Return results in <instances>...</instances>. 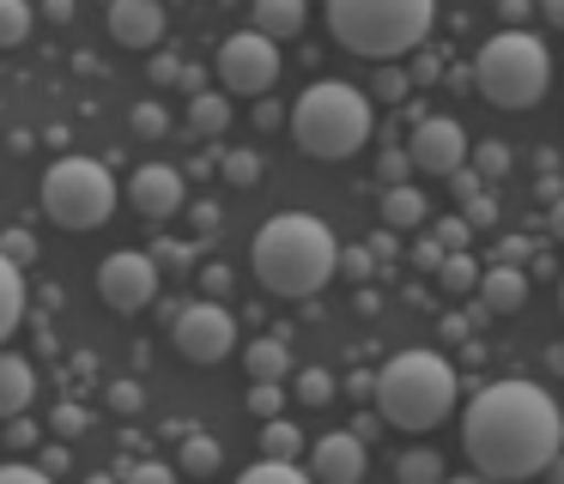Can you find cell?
I'll use <instances>...</instances> for the list:
<instances>
[{
    "label": "cell",
    "instance_id": "32",
    "mask_svg": "<svg viewBox=\"0 0 564 484\" xmlns=\"http://www.w3.org/2000/svg\"><path fill=\"white\" fill-rule=\"evenodd\" d=\"M86 424H91V411H86V406H74V399L50 411V436H55V442H74V436L86 430Z\"/></svg>",
    "mask_w": 564,
    "mask_h": 484
},
{
    "label": "cell",
    "instance_id": "1",
    "mask_svg": "<svg viewBox=\"0 0 564 484\" xmlns=\"http://www.w3.org/2000/svg\"><path fill=\"white\" fill-rule=\"evenodd\" d=\"M462 448L474 472L498 484H522L558 460L564 411L540 382H491L462 411Z\"/></svg>",
    "mask_w": 564,
    "mask_h": 484
},
{
    "label": "cell",
    "instance_id": "2",
    "mask_svg": "<svg viewBox=\"0 0 564 484\" xmlns=\"http://www.w3.org/2000/svg\"><path fill=\"white\" fill-rule=\"evenodd\" d=\"M249 266H256L261 290L273 297H316L334 273H340V242L316 212H280L256 230L249 242Z\"/></svg>",
    "mask_w": 564,
    "mask_h": 484
},
{
    "label": "cell",
    "instance_id": "48",
    "mask_svg": "<svg viewBox=\"0 0 564 484\" xmlns=\"http://www.w3.org/2000/svg\"><path fill=\"white\" fill-rule=\"evenodd\" d=\"M200 290H213V302H219L225 290H231V273H225V266H207V273H200Z\"/></svg>",
    "mask_w": 564,
    "mask_h": 484
},
{
    "label": "cell",
    "instance_id": "54",
    "mask_svg": "<svg viewBox=\"0 0 564 484\" xmlns=\"http://www.w3.org/2000/svg\"><path fill=\"white\" fill-rule=\"evenodd\" d=\"M498 12H503V19H522V12H528V0H498Z\"/></svg>",
    "mask_w": 564,
    "mask_h": 484
},
{
    "label": "cell",
    "instance_id": "14",
    "mask_svg": "<svg viewBox=\"0 0 564 484\" xmlns=\"http://www.w3.org/2000/svg\"><path fill=\"white\" fill-rule=\"evenodd\" d=\"M110 36L122 48H159L164 0H110Z\"/></svg>",
    "mask_w": 564,
    "mask_h": 484
},
{
    "label": "cell",
    "instance_id": "39",
    "mask_svg": "<svg viewBox=\"0 0 564 484\" xmlns=\"http://www.w3.org/2000/svg\"><path fill=\"white\" fill-rule=\"evenodd\" d=\"M0 484H55V479L37 460H7V466H0Z\"/></svg>",
    "mask_w": 564,
    "mask_h": 484
},
{
    "label": "cell",
    "instance_id": "20",
    "mask_svg": "<svg viewBox=\"0 0 564 484\" xmlns=\"http://www.w3.org/2000/svg\"><path fill=\"white\" fill-rule=\"evenodd\" d=\"M176 466H183L188 479H213V472L225 466L219 436H207V430H183V448H176Z\"/></svg>",
    "mask_w": 564,
    "mask_h": 484
},
{
    "label": "cell",
    "instance_id": "28",
    "mask_svg": "<svg viewBox=\"0 0 564 484\" xmlns=\"http://www.w3.org/2000/svg\"><path fill=\"white\" fill-rule=\"evenodd\" d=\"M31 36V0H0V48H19Z\"/></svg>",
    "mask_w": 564,
    "mask_h": 484
},
{
    "label": "cell",
    "instance_id": "52",
    "mask_svg": "<svg viewBox=\"0 0 564 484\" xmlns=\"http://www.w3.org/2000/svg\"><path fill=\"white\" fill-rule=\"evenodd\" d=\"M540 12H546V24H558V31H564V0H540Z\"/></svg>",
    "mask_w": 564,
    "mask_h": 484
},
{
    "label": "cell",
    "instance_id": "46",
    "mask_svg": "<svg viewBox=\"0 0 564 484\" xmlns=\"http://www.w3.org/2000/svg\"><path fill=\"white\" fill-rule=\"evenodd\" d=\"M413 79H419V85L443 79V55H431V48H419V55H413Z\"/></svg>",
    "mask_w": 564,
    "mask_h": 484
},
{
    "label": "cell",
    "instance_id": "24",
    "mask_svg": "<svg viewBox=\"0 0 564 484\" xmlns=\"http://www.w3.org/2000/svg\"><path fill=\"white\" fill-rule=\"evenodd\" d=\"M304 454V430L292 418H268L261 424V460H297Z\"/></svg>",
    "mask_w": 564,
    "mask_h": 484
},
{
    "label": "cell",
    "instance_id": "3",
    "mask_svg": "<svg viewBox=\"0 0 564 484\" xmlns=\"http://www.w3.org/2000/svg\"><path fill=\"white\" fill-rule=\"evenodd\" d=\"M377 128V109H370V91L346 79H316L304 97L292 103V140L304 157H322V164H340Z\"/></svg>",
    "mask_w": 564,
    "mask_h": 484
},
{
    "label": "cell",
    "instance_id": "42",
    "mask_svg": "<svg viewBox=\"0 0 564 484\" xmlns=\"http://www.w3.org/2000/svg\"><path fill=\"white\" fill-rule=\"evenodd\" d=\"M140 399H147V394H140V382H116L110 387V411H122V418H134Z\"/></svg>",
    "mask_w": 564,
    "mask_h": 484
},
{
    "label": "cell",
    "instance_id": "33",
    "mask_svg": "<svg viewBox=\"0 0 564 484\" xmlns=\"http://www.w3.org/2000/svg\"><path fill=\"white\" fill-rule=\"evenodd\" d=\"M467 164H474L479 176H503V169H510V145H503V140H479Z\"/></svg>",
    "mask_w": 564,
    "mask_h": 484
},
{
    "label": "cell",
    "instance_id": "44",
    "mask_svg": "<svg viewBox=\"0 0 564 484\" xmlns=\"http://www.w3.org/2000/svg\"><path fill=\"white\" fill-rule=\"evenodd\" d=\"M370 266H377V254H370V249H340V273L346 278H370Z\"/></svg>",
    "mask_w": 564,
    "mask_h": 484
},
{
    "label": "cell",
    "instance_id": "45",
    "mask_svg": "<svg viewBox=\"0 0 564 484\" xmlns=\"http://www.w3.org/2000/svg\"><path fill=\"white\" fill-rule=\"evenodd\" d=\"M37 466L50 472V479H62V472L74 466V454H67V442H50V448H43V454H37Z\"/></svg>",
    "mask_w": 564,
    "mask_h": 484
},
{
    "label": "cell",
    "instance_id": "10",
    "mask_svg": "<svg viewBox=\"0 0 564 484\" xmlns=\"http://www.w3.org/2000/svg\"><path fill=\"white\" fill-rule=\"evenodd\" d=\"M98 297L110 302L116 315H140L159 302V261L140 249H122L98 266Z\"/></svg>",
    "mask_w": 564,
    "mask_h": 484
},
{
    "label": "cell",
    "instance_id": "55",
    "mask_svg": "<svg viewBox=\"0 0 564 484\" xmlns=\"http://www.w3.org/2000/svg\"><path fill=\"white\" fill-rule=\"evenodd\" d=\"M443 484H498V479H486V472H467V479H443Z\"/></svg>",
    "mask_w": 564,
    "mask_h": 484
},
{
    "label": "cell",
    "instance_id": "31",
    "mask_svg": "<svg viewBox=\"0 0 564 484\" xmlns=\"http://www.w3.org/2000/svg\"><path fill=\"white\" fill-rule=\"evenodd\" d=\"M128 128H134L140 140H159V133L171 128V116H164V103H159V97H140V103H134V116H128Z\"/></svg>",
    "mask_w": 564,
    "mask_h": 484
},
{
    "label": "cell",
    "instance_id": "15",
    "mask_svg": "<svg viewBox=\"0 0 564 484\" xmlns=\"http://www.w3.org/2000/svg\"><path fill=\"white\" fill-rule=\"evenodd\" d=\"M479 302H486L491 315H516L528 302V273L522 266H491V273H479Z\"/></svg>",
    "mask_w": 564,
    "mask_h": 484
},
{
    "label": "cell",
    "instance_id": "59",
    "mask_svg": "<svg viewBox=\"0 0 564 484\" xmlns=\"http://www.w3.org/2000/svg\"><path fill=\"white\" fill-rule=\"evenodd\" d=\"M491 7H498V0H491Z\"/></svg>",
    "mask_w": 564,
    "mask_h": 484
},
{
    "label": "cell",
    "instance_id": "19",
    "mask_svg": "<svg viewBox=\"0 0 564 484\" xmlns=\"http://www.w3.org/2000/svg\"><path fill=\"white\" fill-rule=\"evenodd\" d=\"M425 194L413 188V182H394V188H382V224L389 230H419L425 224Z\"/></svg>",
    "mask_w": 564,
    "mask_h": 484
},
{
    "label": "cell",
    "instance_id": "22",
    "mask_svg": "<svg viewBox=\"0 0 564 484\" xmlns=\"http://www.w3.org/2000/svg\"><path fill=\"white\" fill-rule=\"evenodd\" d=\"M188 128H195L200 140H219V133L231 128V97H219V91L188 97Z\"/></svg>",
    "mask_w": 564,
    "mask_h": 484
},
{
    "label": "cell",
    "instance_id": "13",
    "mask_svg": "<svg viewBox=\"0 0 564 484\" xmlns=\"http://www.w3.org/2000/svg\"><path fill=\"white\" fill-rule=\"evenodd\" d=\"M365 466H370V454L358 430H328L310 448V479L316 484H365Z\"/></svg>",
    "mask_w": 564,
    "mask_h": 484
},
{
    "label": "cell",
    "instance_id": "36",
    "mask_svg": "<svg viewBox=\"0 0 564 484\" xmlns=\"http://www.w3.org/2000/svg\"><path fill=\"white\" fill-rule=\"evenodd\" d=\"M431 237H437L449 254H467V242H474V224H467V218H437V230H431Z\"/></svg>",
    "mask_w": 564,
    "mask_h": 484
},
{
    "label": "cell",
    "instance_id": "41",
    "mask_svg": "<svg viewBox=\"0 0 564 484\" xmlns=\"http://www.w3.org/2000/svg\"><path fill=\"white\" fill-rule=\"evenodd\" d=\"M43 442V430L31 418H7V448H19V454H25V448H37Z\"/></svg>",
    "mask_w": 564,
    "mask_h": 484
},
{
    "label": "cell",
    "instance_id": "50",
    "mask_svg": "<svg viewBox=\"0 0 564 484\" xmlns=\"http://www.w3.org/2000/svg\"><path fill=\"white\" fill-rule=\"evenodd\" d=\"M474 327H467V315H443V339H467Z\"/></svg>",
    "mask_w": 564,
    "mask_h": 484
},
{
    "label": "cell",
    "instance_id": "26",
    "mask_svg": "<svg viewBox=\"0 0 564 484\" xmlns=\"http://www.w3.org/2000/svg\"><path fill=\"white\" fill-rule=\"evenodd\" d=\"M237 484H316V479H310L297 460H256V466H249Z\"/></svg>",
    "mask_w": 564,
    "mask_h": 484
},
{
    "label": "cell",
    "instance_id": "43",
    "mask_svg": "<svg viewBox=\"0 0 564 484\" xmlns=\"http://www.w3.org/2000/svg\"><path fill=\"white\" fill-rule=\"evenodd\" d=\"M462 206H467L462 218H467V224H474V230H486L491 218H498V200H491V194H474V200H462Z\"/></svg>",
    "mask_w": 564,
    "mask_h": 484
},
{
    "label": "cell",
    "instance_id": "37",
    "mask_svg": "<svg viewBox=\"0 0 564 484\" xmlns=\"http://www.w3.org/2000/svg\"><path fill=\"white\" fill-rule=\"evenodd\" d=\"M406 169H413V157H406V145H389V152L377 157V176H382V188H394V182H406Z\"/></svg>",
    "mask_w": 564,
    "mask_h": 484
},
{
    "label": "cell",
    "instance_id": "34",
    "mask_svg": "<svg viewBox=\"0 0 564 484\" xmlns=\"http://www.w3.org/2000/svg\"><path fill=\"white\" fill-rule=\"evenodd\" d=\"M249 411H256L261 424L280 418V411H285V387L280 382H256V387H249Z\"/></svg>",
    "mask_w": 564,
    "mask_h": 484
},
{
    "label": "cell",
    "instance_id": "58",
    "mask_svg": "<svg viewBox=\"0 0 564 484\" xmlns=\"http://www.w3.org/2000/svg\"><path fill=\"white\" fill-rule=\"evenodd\" d=\"M558 309H564V285H558Z\"/></svg>",
    "mask_w": 564,
    "mask_h": 484
},
{
    "label": "cell",
    "instance_id": "7",
    "mask_svg": "<svg viewBox=\"0 0 564 484\" xmlns=\"http://www.w3.org/2000/svg\"><path fill=\"white\" fill-rule=\"evenodd\" d=\"M43 212L55 218L62 230H98L110 224L116 200H122V188H116V176L98 164V157H62V164L43 169Z\"/></svg>",
    "mask_w": 564,
    "mask_h": 484
},
{
    "label": "cell",
    "instance_id": "56",
    "mask_svg": "<svg viewBox=\"0 0 564 484\" xmlns=\"http://www.w3.org/2000/svg\"><path fill=\"white\" fill-rule=\"evenodd\" d=\"M86 484H122V479H116V472H91Z\"/></svg>",
    "mask_w": 564,
    "mask_h": 484
},
{
    "label": "cell",
    "instance_id": "35",
    "mask_svg": "<svg viewBox=\"0 0 564 484\" xmlns=\"http://www.w3.org/2000/svg\"><path fill=\"white\" fill-rule=\"evenodd\" d=\"M370 97H382V103H406V97H413V79H406L401 67H382L377 85H370Z\"/></svg>",
    "mask_w": 564,
    "mask_h": 484
},
{
    "label": "cell",
    "instance_id": "11",
    "mask_svg": "<svg viewBox=\"0 0 564 484\" xmlns=\"http://www.w3.org/2000/svg\"><path fill=\"white\" fill-rule=\"evenodd\" d=\"M406 157H413L419 176H455V169L474 157V140H467L462 121L449 116H425L413 128V140H406Z\"/></svg>",
    "mask_w": 564,
    "mask_h": 484
},
{
    "label": "cell",
    "instance_id": "47",
    "mask_svg": "<svg viewBox=\"0 0 564 484\" xmlns=\"http://www.w3.org/2000/svg\"><path fill=\"white\" fill-rule=\"evenodd\" d=\"M176 73H183L176 55H152V85H176Z\"/></svg>",
    "mask_w": 564,
    "mask_h": 484
},
{
    "label": "cell",
    "instance_id": "8",
    "mask_svg": "<svg viewBox=\"0 0 564 484\" xmlns=\"http://www.w3.org/2000/svg\"><path fill=\"white\" fill-rule=\"evenodd\" d=\"M213 67H219V85L231 97H261V91H273V79H280V48H273V36H261V31H237V36L219 43Z\"/></svg>",
    "mask_w": 564,
    "mask_h": 484
},
{
    "label": "cell",
    "instance_id": "49",
    "mask_svg": "<svg viewBox=\"0 0 564 484\" xmlns=\"http://www.w3.org/2000/svg\"><path fill=\"white\" fill-rule=\"evenodd\" d=\"M280 121H292V116H285L273 97H261V103H256V128H280Z\"/></svg>",
    "mask_w": 564,
    "mask_h": 484
},
{
    "label": "cell",
    "instance_id": "38",
    "mask_svg": "<svg viewBox=\"0 0 564 484\" xmlns=\"http://www.w3.org/2000/svg\"><path fill=\"white\" fill-rule=\"evenodd\" d=\"M0 254L13 266H31L37 261V242H31V230H7V237H0Z\"/></svg>",
    "mask_w": 564,
    "mask_h": 484
},
{
    "label": "cell",
    "instance_id": "29",
    "mask_svg": "<svg viewBox=\"0 0 564 484\" xmlns=\"http://www.w3.org/2000/svg\"><path fill=\"white\" fill-rule=\"evenodd\" d=\"M297 399H304V406H328L334 394H340V382H334L328 370H297V387H292Z\"/></svg>",
    "mask_w": 564,
    "mask_h": 484
},
{
    "label": "cell",
    "instance_id": "25",
    "mask_svg": "<svg viewBox=\"0 0 564 484\" xmlns=\"http://www.w3.org/2000/svg\"><path fill=\"white\" fill-rule=\"evenodd\" d=\"M219 176L231 182V188H256V182H261V152H249V145H231V152L219 157Z\"/></svg>",
    "mask_w": 564,
    "mask_h": 484
},
{
    "label": "cell",
    "instance_id": "17",
    "mask_svg": "<svg viewBox=\"0 0 564 484\" xmlns=\"http://www.w3.org/2000/svg\"><path fill=\"white\" fill-rule=\"evenodd\" d=\"M243 370H249V382H285V375H292V345H285V333L249 339V345H243Z\"/></svg>",
    "mask_w": 564,
    "mask_h": 484
},
{
    "label": "cell",
    "instance_id": "57",
    "mask_svg": "<svg viewBox=\"0 0 564 484\" xmlns=\"http://www.w3.org/2000/svg\"><path fill=\"white\" fill-rule=\"evenodd\" d=\"M546 472H552V484H564V454H558V460H552V466H546Z\"/></svg>",
    "mask_w": 564,
    "mask_h": 484
},
{
    "label": "cell",
    "instance_id": "4",
    "mask_svg": "<svg viewBox=\"0 0 564 484\" xmlns=\"http://www.w3.org/2000/svg\"><path fill=\"white\" fill-rule=\"evenodd\" d=\"M377 411L394 430H437L455 411V363L437 351H394L377 370Z\"/></svg>",
    "mask_w": 564,
    "mask_h": 484
},
{
    "label": "cell",
    "instance_id": "51",
    "mask_svg": "<svg viewBox=\"0 0 564 484\" xmlns=\"http://www.w3.org/2000/svg\"><path fill=\"white\" fill-rule=\"evenodd\" d=\"M546 224H552V237L564 242V194H558V200H552V218H546Z\"/></svg>",
    "mask_w": 564,
    "mask_h": 484
},
{
    "label": "cell",
    "instance_id": "9",
    "mask_svg": "<svg viewBox=\"0 0 564 484\" xmlns=\"http://www.w3.org/2000/svg\"><path fill=\"white\" fill-rule=\"evenodd\" d=\"M171 339H176V351H183L188 363H225L237 351V321H231V309L225 302H183L176 309V321H171Z\"/></svg>",
    "mask_w": 564,
    "mask_h": 484
},
{
    "label": "cell",
    "instance_id": "30",
    "mask_svg": "<svg viewBox=\"0 0 564 484\" xmlns=\"http://www.w3.org/2000/svg\"><path fill=\"white\" fill-rule=\"evenodd\" d=\"M116 479L122 484H176V466H164V460H122Z\"/></svg>",
    "mask_w": 564,
    "mask_h": 484
},
{
    "label": "cell",
    "instance_id": "23",
    "mask_svg": "<svg viewBox=\"0 0 564 484\" xmlns=\"http://www.w3.org/2000/svg\"><path fill=\"white\" fill-rule=\"evenodd\" d=\"M449 472H443V454L437 448H406L401 460H394V484H443Z\"/></svg>",
    "mask_w": 564,
    "mask_h": 484
},
{
    "label": "cell",
    "instance_id": "5",
    "mask_svg": "<svg viewBox=\"0 0 564 484\" xmlns=\"http://www.w3.org/2000/svg\"><path fill=\"white\" fill-rule=\"evenodd\" d=\"M431 19H437V0H328L334 43L365 61L413 55L431 36Z\"/></svg>",
    "mask_w": 564,
    "mask_h": 484
},
{
    "label": "cell",
    "instance_id": "12",
    "mask_svg": "<svg viewBox=\"0 0 564 484\" xmlns=\"http://www.w3.org/2000/svg\"><path fill=\"white\" fill-rule=\"evenodd\" d=\"M183 200H188V182H183V169H171V164H140L134 176H128V206H134L140 218H176L183 212Z\"/></svg>",
    "mask_w": 564,
    "mask_h": 484
},
{
    "label": "cell",
    "instance_id": "18",
    "mask_svg": "<svg viewBox=\"0 0 564 484\" xmlns=\"http://www.w3.org/2000/svg\"><path fill=\"white\" fill-rule=\"evenodd\" d=\"M310 19V0H256V31L273 36V43H285V36H297Z\"/></svg>",
    "mask_w": 564,
    "mask_h": 484
},
{
    "label": "cell",
    "instance_id": "40",
    "mask_svg": "<svg viewBox=\"0 0 564 484\" xmlns=\"http://www.w3.org/2000/svg\"><path fill=\"white\" fill-rule=\"evenodd\" d=\"M406 261H413V266H419V273H437V266H443V261H449V249H443V242H437V237H425V242H413V254H406Z\"/></svg>",
    "mask_w": 564,
    "mask_h": 484
},
{
    "label": "cell",
    "instance_id": "21",
    "mask_svg": "<svg viewBox=\"0 0 564 484\" xmlns=\"http://www.w3.org/2000/svg\"><path fill=\"white\" fill-rule=\"evenodd\" d=\"M19 321H25V266L0 254V339H13Z\"/></svg>",
    "mask_w": 564,
    "mask_h": 484
},
{
    "label": "cell",
    "instance_id": "27",
    "mask_svg": "<svg viewBox=\"0 0 564 484\" xmlns=\"http://www.w3.org/2000/svg\"><path fill=\"white\" fill-rule=\"evenodd\" d=\"M437 285L449 290V297H474V290H479V266L467 261V254H449V261L437 266Z\"/></svg>",
    "mask_w": 564,
    "mask_h": 484
},
{
    "label": "cell",
    "instance_id": "6",
    "mask_svg": "<svg viewBox=\"0 0 564 484\" xmlns=\"http://www.w3.org/2000/svg\"><path fill=\"white\" fill-rule=\"evenodd\" d=\"M546 79H552V61H546V48H540V36H528V31L486 36V48H479V61H474L479 97L498 103V109H534L540 97H546Z\"/></svg>",
    "mask_w": 564,
    "mask_h": 484
},
{
    "label": "cell",
    "instance_id": "16",
    "mask_svg": "<svg viewBox=\"0 0 564 484\" xmlns=\"http://www.w3.org/2000/svg\"><path fill=\"white\" fill-rule=\"evenodd\" d=\"M31 394H37V370L19 351H0V418H25Z\"/></svg>",
    "mask_w": 564,
    "mask_h": 484
},
{
    "label": "cell",
    "instance_id": "53",
    "mask_svg": "<svg viewBox=\"0 0 564 484\" xmlns=\"http://www.w3.org/2000/svg\"><path fill=\"white\" fill-rule=\"evenodd\" d=\"M50 19L67 24V19H74V0H50Z\"/></svg>",
    "mask_w": 564,
    "mask_h": 484
}]
</instances>
